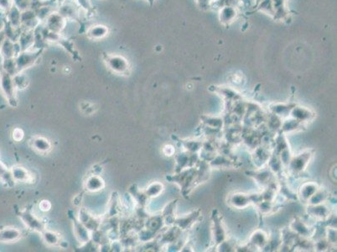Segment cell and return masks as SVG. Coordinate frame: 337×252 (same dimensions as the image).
Segmentation results:
<instances>
[{"label": "cell", "instance_id": "cell-8", "mask_svg": "<svg viewBox=\"0 0 337 252\" xmlns=\"http://www.w3.org/2000/svg\"><path fill=\"white\" fill-rule=\"evenodd\" d=\"M108 34V28L102 25H93L88 29L87 35L90 38L94 40H100L104 38Z\"/></svg>", "mask_w": 337, "mask_h": 252}, {"label": "cell", "instance_id": "cell-12", "mask_svg": "<svg viewBox=\"0 0 337 252\" xmlns=\"http://www.w3.org/2000/svg\"><path fill=\"white\" fill-rule=\"evenodd\" d=\"M75 1L82 9H85L87 11L92 9V3H91L90 0H75Z\"/></svg>", "mask_w": 337, "mask_h": 252}, {"label": "cell", "instance_id": "cell-6", "mask_svg": "<svg viewBox=\"0 0 337 252\" xmlns=\"http://www.w3.org/2000/svg\"><path fill=\"white\" fill-rule=\"evenodd\" d=\"M21 236V232L15 228H4L0 230V241L3 243H10L17 241Z\"/></svg>", "mask_w": 337, "mask_h": 252}, {"label": "cell", "instance_id": "cell-4", "mask_svg": "<svg viewBox=\"0 0 337 252\" xmlns=\"http://www.w3.org/2000/svg\"><path fill=\"white\" fill-rule=\"evenodd\" d=\"M47 21V28L50 32L59 34L62 29H64L66 25V20L60 13L52 12L48 17L46 19Z\"/></svg>", "mask_w": 337, "mask_h": 252}, {"label": "cell", "instance_id": "cell-1", "mask_svg": "<svg viewBox=\"0 0 337 252\" xmlns=\"http://www.w3.org/2000/svg\"><path fill=\"white\" fill-rule=\"evenodd\" d=\"M40 56V51H29V50H22L18 56L15 57V62L17 67L18 74L29 68L35 63V61Z\"/></svg>", "mask_w": 337, "mask_h": 252}, {"label": "cell", "instance_id": "cell-9", "mask_svg": "<svg viewBox=\"0 0 337 252\" xmlns=\"http://www.w3.org/2000/svg\"><path fill=\"white\" fill-rule=\"evenodd\" d=\"M259 9L261 11L265 12L267 15L274 16V9H273L272 0H261L259 2Z\"/></svg>", "mask_w": 337, "mask_h": 252}, {"label": "cell", "instance_id": "cell-10", "mask_svg": "<svg viewBox=\"0 0 337 252\" xmlns=\"http://www.w3.org/2000/svg\"><path fill=\"white\" fill-rule=\"evenodd\" d=\"M13 1V5L17 7L18 9L24 11L29 9V4H30V0H12Z\"/></svg>", "mask_w": 337, "mask_h": 252}, {"label": "cell", "instance_id": "cell-3", "mask_svg": "<svg viewBox=\"0 0 337 252\" xmlns=\"http://www.w3.org/2000/svg\"><path fill=\"white\" fill-rule=\"evenodd\" d=\"M15 81L14 76L7 74L4 71L0 73V88L8 99L14 97L15 90Z\"/></svg>", "mask_w": 337, "mask_h": 252}, {"label": "cell", "instance_id": "cell-2", "mask_svg": "<svg viewBox=\"0 0 337 252\" xmlns=\"http://www.w3.org/2000/svg\"><path fill=\"white\" fill-rule=\"evenodd\" d=\"M105 62L108 65V68L116 74H126L129 69V64L127 59L120 55H108L105 59Z\"/></svg>", "mask_w": 337, "mask_h": 252}, {"label": "cell", "instance_id": "cell-5", "mask_svg": "<svg viewBox=\"0 0 337 252\" xmlns=\"http://www.w3.org/2000/svg\"><path fill=\"white\" fill-rule=\"evenodd\" d=\"M6 13V21L10 24L12 26L19 29L21 26V10L13 5Z\"/></svg>", "mask_w": 337, "mask_h": 252}, {"label": "cell", "instance_id": "cell-14", "mask_svg": "<svg viewBox=\"0 0 337 252\" xmlns=\"http://www.w3.org/2000/svg\"><path fill=\"white\" fill-rule=\"evenodd\" d=\"M5 34L3 32V29H1V30H0V50H1V47L3 46V42L5 41Z\"/></svg>", "mask_w": 337, "mask_h": 252}, {"label": "cell", "instance_id": "cell-13", "mask_svg": "<svg viewBox=\"0 0 337 252\" xmlns=\"http://www.w3.org/2000/svg\"><path fill=\"white\" fill-rule=\"evenodd\" d=\"M13 6L12 0H0V9L3 11H8Z\"/></svg>", "mask_w": 337, "mask_h": 252}, {"label": "cell", "instance_id": "cell-11", "mask_svg": "<svg viewBox=\"0 0 337 252\" xmlns=\"http://www.w3.org/2000/svg\"><path fill=\"white\" fill-rule=\"evenodd\" d=\"M40 141H41V144L38 141H35V145L36 149L40 150V151H47V149H49V145L47 141L43 140V139H40Z\"/></svg>", "mask_w": 337, "mask_h": 252}, {"label": "cell", "instance_id": "cell-7", "mask_svg": "<svg viewBox=\"0 0 337 252\" xmlns=\"http://www.w3.org/2000/svg\"><path fill=\"white\" fill-rule=\"evenodd\" d=\"M220 21L224 25H229L232 23L236 16L237 11L233 6H223L220 10Z\"/></svg>", "mask_w": 337, "mask_h": 252}]
</instances>
